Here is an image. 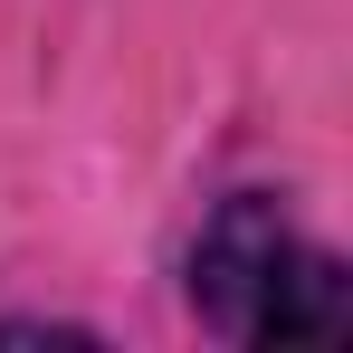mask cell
Instances as JSON below:
<instances>
[{"label": "cell", "instance_id": "6da1fadb", "mask_svg": "<svg viewBox=\"0 0 353 353\" xmlns=\"http://www.w3.org/2000/svg\"><path fill=\"white\" fill-rule=\"evenodd\" d=\"M191 315L220 344L277 353V344H344L353 334V277L334 248L287 220L277 191H230L191 239Z\"/></svg>", "mask_w": 353, "mask_h": 353}, {"label": "cell", "instance_id": "7a4b0ae2", "mask_svg": "<svg viewBox=\"0 0 353 353\" xmlns=\"http://www.w3.org/2000/svg\"><path fill=\"white\" fill-rule=\"evenodd\" d=\"M0 344H86V325H0Z\"/></svg>", "mask_w": 353, "mask_h": 353}]
</instances>
